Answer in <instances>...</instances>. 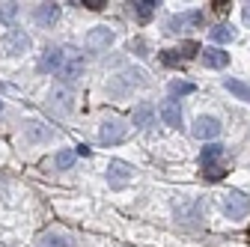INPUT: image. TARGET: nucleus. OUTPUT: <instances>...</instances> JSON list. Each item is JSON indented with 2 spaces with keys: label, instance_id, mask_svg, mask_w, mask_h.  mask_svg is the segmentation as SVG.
<instances>
[{
  "label": "nucleus",
  "instance_id": "nucleus-1",
  "mask_svg": "<svg viewBox=\"0 0 250 247\" xmlns=\"http://www.w3.org/2000/svg\"><path fill=\"white\" fill-rule=\"evenodd\" d=\"M30 51V36L24 30H9V33L0 39V57H21Z\"/></svg>",
  "mask_w": 250,
  "mask_h": 247
},
{
  "label": "nucleus",
  "instance_id": "nucleus-2",
  "mask_svg": "<svg viewBox=\"0 0 250 247\" xmlns=\"http://www.w3.org/2000/svg\"><path fill=\"white\" fill-rule=\"evenodd\" d=\"M125 137H128V125H125L122 119H107V122H102L99 140H102L104 146H110V143H122Z\"/></svg>",
  "mask_w": 250,
  "mask_h": 247
},
{
  "label": "nucleus",
  "instance_id": "nucleus-3",
  "mask_svg": "<svg viewBox=\"0 0 250 247\" xmlns=\"http://www.w3.org/2000/svg\"><path fill=\"white\" fill-rule=\"evenodd\" d=\"M224 208L232 221H241L250 211V197H244L241 191H229V194H224Z\"/></svg>",
  "mask_w": 250,
  "mask_h": 247
},
{
  "label": "nucleus",
  "instance_id": "nucleus-4",
  "mask_svg": "<svg viewBox=\"0 0 250 247\" xmlns=\"http://www.w3.org/2000/svg\"><path fill=\"white\" fill-rule=\"evenodd\" d=\"M113 39H116V36H113L110 27H92L89 33H86V48L99 54V51H107V48L113 45Z\"/></svg>",
  "mask_w": 250,
  "mask_h": 247
},
{
  "label": "nucleus",
  "instance_id": "nucleus-5",
  "mask_svg": "<svg viewBox=\"0 0 250 247\" xmlns=\"http://www.w3.org/2000/svg\"><path fill=\"white\" fill-rule=\"evenodd\" d=\"M60 75V81L66 83V86H72V83H78V78L83 75V60L78 57V54H72V57H66V63H62V69L57 72Z\"/></svg>",
  "mask_w": 250,
  "mask_h": 247
},
{
  "label": "nucleus",
  "instance_id": "nucleus-6",
  "mask_svg": "<svg viewBox=\"0 0 250 247\" xmlns=\"http://www.w3.org/2000/svg\"><path fill=\"white\" fill-rule=\"evenodd\" d=\"M62 63H66V54H62L60 48H48L39 60V75H51V72H60Z\"/></svg>",
  "mask_w": 250,
  "mask_h": 247
},
{
  "label": "nucleus",
  "instance_id": "nucleus-7",
  "mask_svg": "<svg viewBox=\"0 0 250 247\" xmlns=\"http://www.w3.org/2000/svg\"><path fill=\"white\" fill-rule=\"evenodd\" d=\"M217 134H221V122H217L214 116H200L194 122V137L200 140H214Z\"/></svg>",
  "mask_w": 250,
  "mask_h": 247
},
{
  "label": "nucleus",
  "instance_id": "nucleus-8",
  "mask_svg": "<svg viewBox=\"0 0 250 247\" xmlns=\"http://www.w3.org/2000/svg\"><path fill=\"white\" fill-rule=\"evenodd\" d=\"M107 182H110V188H125L131 182V167L122 164V161H113L107 167Z\"/></svg>",
  "mask_w": 250,
  "mask_h": 247
},
{
  "label": "nucleus",
  "instance_id": "nucleus-9",
  "mask_svg": "<svg viewBox=\"0 0 250 247\" xmlns=\"http://www.w3.org/2000/svg\"><path fill=\"white\" fill-rule=\"evenodd\" d=\"M158 113H161V119H164V125H170V128H182V107H179V102H173V99L161 102Z\"/></svg>",
  "mask_w": 250,
  "mask_h": 247
},
{
  "label": "nucleus",
  "instance_id": "nucleus-10",
  "mask_svg": "<svg viewBox=\"0 0 250 247\" xmlns=\"http://www.w3.org/2000/svg\"><path fill=\"white\" fill-rule=\"evenodd\" d=\"M188 24H194V27H200L203 24V12L200 9H191V12H185V15H173L170 18V30H167V33H179V30L182 27H188Z\"/></svg>",
  "mask_w": 250,
  "mask_h": 247
},
{
  "label": "nucleus",
  "instance_id": "nucleus-11",
  "mask_svg": "<svg viewBox=\"0 0 250 247\" xmlns=\"http://www.w3.org/2000/svg\"><path fill=\"white\" fill-rule=\"evenodd\" d=\"M155 122V107L149 104V102H140L137 107H134V113H131V125L134 128H149Z\"/></svg>",
  "mask_w": 250,
  "mask_h": 247
},
{
  "label": "nucleus",
  "instance_id": "nucleus-12",
  "mask_svg": "<svg viewBox=\"0 0 250 247\" xmlns=\"http://www.w3.org/2000/svg\"><path fill=\"white\" fill-rule=\"evenodd\" d=\"M143 83V72H122L119 78L110 81V92H125L128 86H140Z\"/></svg>",
  "mask_w": 250,
  "mask_h": 247
},
{
  "label": "nucleus",
  "instance_id": "nucleus-13",
  "mask_svg": "<svg viewBox=\"0 0 250 247\" xmlns=\"http://www.w3.org/2000/svg\"><path fill=\"white\" fill-rule=\"evenodd\" d=\"M33 18H36V24H42V27H51V24L60 18V3H42V6H36Z\"/></svg>",
  "mask_w": 250,
  "mask_h": 247
},
{
  "label": "nucleus",
  "instance_id": "nucleus-14",
  "mask_svg": "<svg viewBox=\"0 0 250 247\" xmlns=\"http://www.w3.org/2000/svg\"><path fill=\"white\" fill-rule=\"evenodd\" d=\"M203 63H206L208 69H224V66L229 63V54H227L224 48H206V51H203Z\"/></svg>",
  "mask_w": 250,
  "mask_h": 247
},
{
  "label": "nucleus",
  "instance_id": "nucleus-15",
  "mask_svg": "<svg viewBox=\"0 0 250 247\" xmlns=\"http://www.w3.org/2000/svg\"><path fill=\"white\" fill-rule=\"evenodd\" d=\"M224 86L232 92L238 102H247V104H250V86H247L244 81H238V78H227V81H224Z\"/></svg>",
  "mask_w": 250,
  "mask_h": 247
},
{
  "label": "nucleus",
  "instance_id": "nucleus-16",
  "mask_svg": "<svg viewBox=\"0 0 250 247\" xmlns=\"http://www.w3.org/2000/svg\"><path fill=\"white\" fill-rule=\"evenodd\" d=\"M51 107H54V113H69L72 110V92L69 89H57L54 96H51Z\"/></svg>",
  "mask_w": 250,
  "mask_h": 247
},
{
  "label": "nucleus",
  "instance_id": "nucleus-17",
  "mask_svg": "<svg viewBox=\"0 0 250 247\" xmlns=\"http://www.w3.org/2000/svg\"><path fill=\"white\" fill-rule=\"evenodd\" d=\"M211 42H217V45H227V42H232L235 39V30L229 27V24H217V27H211Z\"/></svg>",
  "mask_w": 250,
  "mask_h": 247
},
{
  "label": "nucleus",
  "instance_id": "nucleus-18",
  "mask_svg": "<svg viewBox=\"0 0 250 247\" xmlns=\"http://www.w3.org/2000/svg\"><path fill=\"white\" fill-rule=\"evenodd\" d=\"M217 158H224V146H221V143H208V146L203 149V155H200L203 167H211Z\"/></svg>",
  "mask_w": 250,
  "mask_h": 247
},
{
  "label": "nucleus",
  "instance_id": "nucleus-19",
  "mask_svg": "<svg viewBox=\"0 0 250 247\" xmlns=\"http://www.w3.org/2000/svg\"><path fill=\"white\" fill-rule=\"evenodd\" d=\"M155 6H158V0H137V3H134V12H137V18L146 24V21L155 15Z\"/></svg>",
  "mask_w": 250,
  "mask_h": 247
},
{
  "label": "nucleus",
  "instance_id": "nucleus-20",
  "mask_svg": "<svg viewBox=\"0 0 250 247\" xmlns=\"http://www.w3.org/2000/svg\"><path fill=\"white\" fill-rule=\"evenodd\" d=\"M197 54H200V42H194V39L182 42V48H179V57H182V60H191V57H197Z\"/></svg>",
  "mask_w": 250,
  "mask_h": 247
},
{
  "label": "nucleus",
  "instance_id": "nucleus-21",
  "mask_svg": "<svg viewBox=\"0 0 250 247\" xmlns=\"http://www.w3.org/2000/svg\"><path fill=\"white\" fill-rule=\"evenodd\" d=\"M15 18H18V6L15 3H0V21L15 24Z\"/></svg>",
  "mask_w": 250,
  "mask_h": 247
},
{
  "label": "nucleus",
  "instance_id": "nucleus-22",
  "mask_svg": "<svg viewBox=\"0 0 250 247\" xmlns=\"http://www.w3.org/2000/svg\"><path fill=\"white\" fill-rule=\"evenodd\" d=\"M72 164H75V152H69V149H62L60 155H57V167H60V170H69Z\"/></svg>",
  "mask_w": 250,
  "mask_h": 247
},
{
  "label": "nucleus",
  "instance_id": "nucleus-23",
  "mask_svg": "<svg viewBox=\"0 0 250 247\" xmlns=\"http://www.w3.org/2000/svg\"><path fill=\"white\" fill-rule=\"evenodd\" d=\"M161 63L164 66H182V57H179V51H161Z\"/></svg>",
  "mask_w": 250,
  "mask_h": 247
},
{
  "label": "nucleus",
  "instance_id": "nucleus-24",
  "mask_svg": "<svg viewBox=\"0 0 250 247\" xmlns=\"http://www.w3.org/2000/svg\"><path fill=\"white\" fill-rule=\"evenodd\" d=\"M170 89L176 92V96H188V92H194V83H188V81H173Z\"/></svg>",
  "mask_w": 250,
  "mask_h": 247
},
{
  "label": "nucleus",
  "instance_id": "nucleus-25",
  "mask_svg": "<svg viewBox=\"0 0 250 247\" xmlns=\"http://www.w3.org/2000/svg\"><path fill=\"white\" fill-rule=\"evenodd\" d=\"M227 173H229L227 167H206V173H203V176H206L208 182H217V179H224Z\"/></svg>",
  "mask_w": 250,
  "mask_h": 247
},
{
  "label": "nucleus",
  "instance_id": "nucleus-26",
  "mask_svg": "<svg viewBox=\"0 0 250 247\" xmlns=\"http://www.w3.org/2000/svg\"><path fill=\"white\" fill-rule=\"evenodd\" d=\"M30 137H33V140H36V137L45 140V137H48V128H42L39 122H30Z\"/></svg>",
  "mask_w": 250,
  "mask_h": 247
},
{
  "label": "nucleus",
  "instance_id": "nucleus-27",
  "mask_svg": "<svg viewBox=\"0 0 250 247\" xmlns=\"http://www.w3.org/2000/svg\"><path fill=\"white\" fill-rule=\"evenodd\" d=\"M81 6H86V9H92V12H102L107 3H104V0H83V3Z\"/></svg>",
  "mask_w": 250,
  "mask_h": 247
},
{
  "label": "nucleus",
  "instance_id": "nucleus-28",
  "mask_svg": "<svg viewBox=\"0 0 250 247\" xmlns=\"http://www.w3.org/2000/svg\"><path fill=\"white\" fill-rule=\"evenodd\" d=\"M211 6H214V12H229V3H227V0H211Z\"/></svg>",
  "mask_w": 250,
  "mask_h": 247
},
{
  "label": "nucleus",
  "instance_id": "nucleus-29",
  "mask_svg": "<svg viewBox=\"0 0 250 247\" xmlns=\"http://www.w3.org/2000/svg\"><path fill=\"white\" fill-rule=\"evenodd\" d=\"M244 18H247V21H250V3H247V9H244Z\"/></svg>",
  "mask_w": 250,
  "mask_h": 247
},
{
  "label": "nucleus",
  "instance_id": "nucleus-30",
  "mask_svg": "<svg viewBox=\"0 0 250 247\" xmlns=\"http://www.w3.org/2000/svg\"><path fill=\"white\" fill-rule=\"evenodd\" d=\"M0 110H3V102H0Z\"/></svg>",
  "mask_w": 250,
  "mask_h": 247
}]
</instances>
